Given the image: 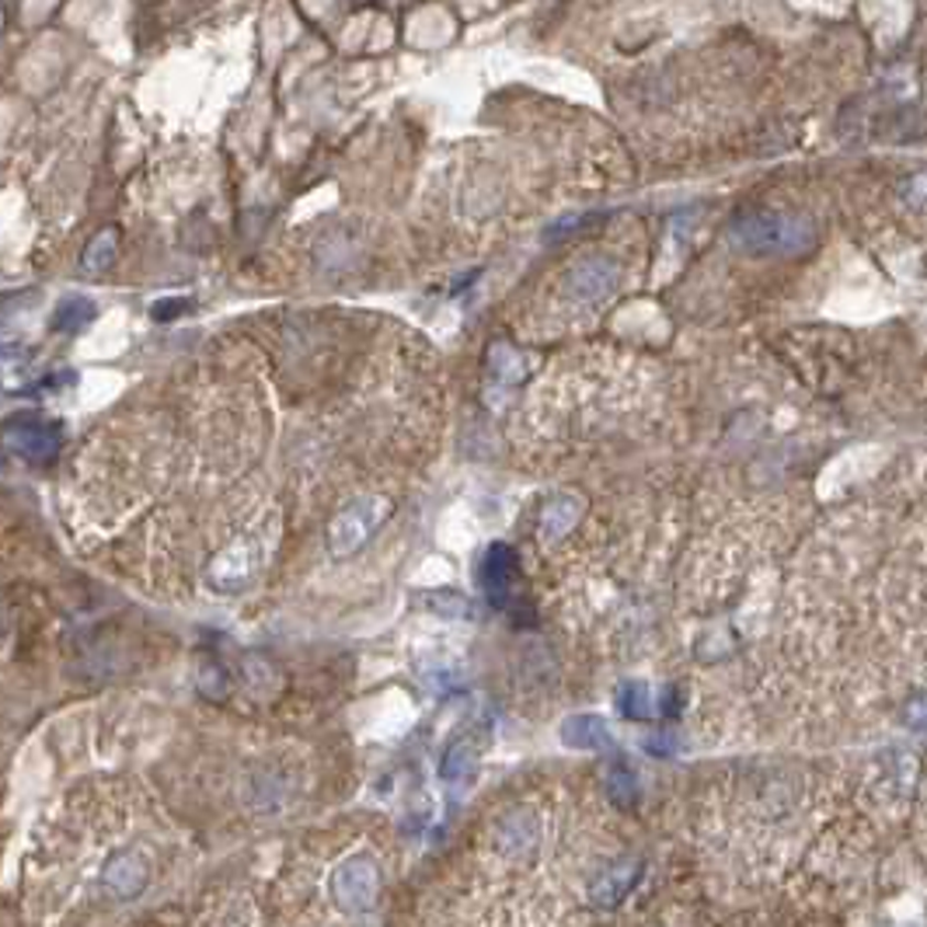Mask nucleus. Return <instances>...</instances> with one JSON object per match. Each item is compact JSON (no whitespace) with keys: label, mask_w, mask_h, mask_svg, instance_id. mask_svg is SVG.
<instances>
[{"label":"nucleus","mask_w":927,"mask_h":927,"mask_svg":"<svg viewBox=\"0 0 927 927\" xmlns=\"http://www.w3.org/2000/svg\"><path fill=\"white\" fill-rule=\"evenodd\" d=\"M390 509H395V503L387 496L353 499L342 512H335L332 523H328V533H324L328 554H332V559H353L360 548L374 541V533L387 523Z\"/></svg>","instance_id":"nucleus-1"},{"label":"nucleus","mask_w":927,"mask_h":927,"mask_svg":"<svg viewBox=\"0 0 927 927\" xmlns=\"http://www.w3.org/2000/svg\"><path fill=\"white\" fill-rule=\"evenodd\" d=\"M265 565V548L255 538H238L223 544L210 562H206V583L217 593H241L249 589Z\"/></svg>","instance_id":"nucleus-2"},{"label":"nucleus","mask_w":927,"mask_h":927,"mask_svg":"<svg viewBox=\"0 0 927 927\" xmlns=\"http://www.w3.org/2000/svg\"><path fill=\"white\" fill-rule=\"evenodd\" d=\"M0 443L29 464H49L64 443V429L38 416H14L0 426Z\"/></svg>","instance_id":"nucleus-3"},{"label":"nucleus","mask_w":927,"mask_h":927,"mask_svg":"<svg viewBox=\"0 0 927 927\" xmlns=\"http://www.w3.org/2000/svg\"><path fill=\"white\" fill-rule=\"evenodd\" d=\"M91 321H95V304L88 297H67L56 304L49 328L59 335H77L80 328H88Z\"/></svg>","instance_id":"nucleus-4"},{"label":"nucleus","mask_w":927,"mask_h":927,"mask_svg":"<svg viewBox=\"0 0 927 927\" xmlns=\"http://www.w3.org/2000/svg\"><path fill=\"white\" fill-rule=\"evenodd\" d=\"M562 739L569 747H580V750H596V747H607L610 743V736H607V726L600 722V718H572V722L562 729Z\"/></svg>","instance_id":"nucleus-5"},{"label":"nucleus","mask_w":927,"mask_h":927,"mask_svg":"<svg viewBox=\"0 0 927 927\" xmlns=\"http://www.w3.org/2000/svg\"><path fill=\"white\" fill-rule=\"evenodd\" d=\"M115 244H119V234H115V231H98V234L88 241L85 255H80V269H85L88 276L106 273L109 265L115 262Z\"/></svg>","instance_id":"nucleus-6"},{"label":"nucleus","mask_w":927,"mask_h":927,"mask_svg":"<svg viewBox=\"0 0 927 927\" xmlns=\"http://www.w3.org/2000/svg\"><path fill=\"white\" fill-rule=\"evenodd\" d=\"M634 879H638L634 864H625V869H610L600 882H596V903H604V906L617 903L634 885Z\"/></svg>","instance_id":"nucleus-7"},{"label":"nucleus","mask_w":927,"mask_h":927,"mask_svg":"<svg viewBox=\"0 0 927 927\" xmlns=\"http://www.w3.org/2000/svg\"><path fill=\"white\" fill-rule=\"evenodd\" d=\"M471 764H475V753H471L467 743H457V747H450L446 757H443V777L446 781H457L471 771Z\"/></svg>","instance_id":"nucleus-8"},{"label":"nucleus","mask_w":927,"mask_h":927,"mask_svg":"<svg viewBox=\"0 0 927 927\" xmlns=\"http://www.w3.org/2000/svg\"><path fill=\"white\" fill-rule=\"evenodd\" d=\"M621 711L628 718H645L649 715V691L638 687V684H628L625 694H621Z\"/></svg>","instance_id":"nucleus-9"},{"label":"nucleus","mask_w":927,"mask_h":927,"mask_svg":"<svg viewBox=\"0 0 927 927\" xmlns=\"http://www.w3.org/2000/svg\"><path fill=\"white\" fill-rule=\"evenodd\" d=\"M610 798H614V806H621V809L634 802V777L628 771L610 774Z\"/></svg>","instance_id":"nucleus-10"},{"label":"nucleus","mask_w":927,"mask_h":927,"mask_svg":"<svg viewBox=\"0 0 927 927\" xmlns=\"http://www.w3.org/2000/svg\"><path fill=\"white\" fill-rule=\"evenodd\" d=\"M181 311H189V300H161V307H154V318L157 321H168Z\"/></svg>","instance_id":"nucleus-11"}]
</instances>
